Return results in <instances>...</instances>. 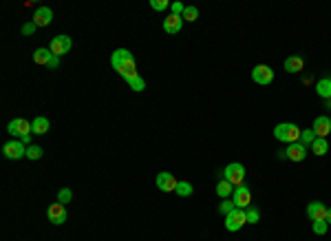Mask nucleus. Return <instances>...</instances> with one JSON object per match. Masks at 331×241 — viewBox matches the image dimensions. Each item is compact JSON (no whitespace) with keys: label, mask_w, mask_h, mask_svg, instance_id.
I'll use <instances>...</instances> for the list:
<instances>
[{"label":"nucleus","mask_w":331,"mask_h":241,"mask_svg":"<svg viewBox=\"0 0 331 241\" xmlns=\"http://www.w3.org/2000/svg\"><path fill=\"white\" fill-rule=\"evenodd\" d=\"M33 31H35V23H26V25H22V33H25V36H31Z\"/></svg>","instance_id":"33"},{"label":"nucleus","mask_w":331,"mask_h":241,"mask_svg":"<svg viewBox=\"0 0 331 241\" xmlns=\"http://www.w3.org/2000/svg\"><path fill=\"white\" fill-rule=\"evenodd\" d=\"M7 131L9 135H18L20 137V142H31V135H33V131H31V122H26L25 117H18V120H11L7 124Z\"/></svg>","instance_id":"3"},{"label":"nucleus","mask_w":331,"mask_h":241,"mask_svg":"<svg viewBox=\"0 0 331 241\" xmlns=\"http://www.w3.org/2000/svg\"><path fill=\"white\" fill-rule=\"evenodd\" d=\"M327 206L322 204V201H311V204L307 206V214L311 221H327Z\"/></svg>","instance_id":"10"},{"label":"nucleus","mask_w":331,"mask_h":241,"mask_svg":"<svg viewBox=\"0 0 331 241\" xmlns=\"http://www.w3.org/2000/svg\"><path fill=\"white\" fill-rule=\"evenodd\" d=\"M247 223V217H245V210L241 208H234L229 214H225V228H228L229 232H236L241 230L243 226Z\"/></svg>","instance_id":"6"},{"label":"nucleus","mask_w":331,"mask_h":241,"mask_svg":"<svg viewBox=\"0 0 331 241\" xmlns=\"http://www.w3.org/2000/svg\"><path fill=\"white\" fill-rule=\"evenodd\" d=\"M53 20V11L49 9V7H38V9L33 11V23L35 27H49Z\"/></svg>","instance_id":"13"},{"label":"nucleus","mask_w":331,"mask_h":241,"mask_svg":"<svg viewBox=\"0 0 331 241\" xmlns=\"http://www.w3.org/2000/svg\"><path fill=\"white\" fill-rule=\"evenodd\" d=\"M307 157V146L300 142H294L289 144V148L285 151V160H291V161H303Z\"/></svg>","instance_id":"12"},{"label":"nucleus","mask_w":331,"mask_h":241,"mask_svg":"<svg viewBox=\"0 0 331 241\" xmlns=\"http://www.w3.org/2000/svg\"><path fill=\"white\" fill-rule=\"evenodd\" d=\"M311 151H313V155H318V157L327 155V151H329V142L322 139V137H316L313 139V144H311Z\"/></svg>","instance_id":"19"},{"label":"nucleus","mask_w":331,"mask_h":241,"mask_svg":"<svg viewBox=\"0 0 331 241\" xmlns=\"http://www.w3.org/2000/svg\"><path fill=\"white\" fill-rule=\"evenodd\" d=\"M150 7H153L154 11H163L170 7V2H168V0H150Z\"/></svg>","instance_id":"31"},{"label":"nucleus","mask_w":331,"mask_h":241,"mask_svg":"<svg viewBox=\"0 0 331 241\" xmlns=\"http://www.w3.org/2000/svg\"><path fill=\"white\" fill-rule=\"evenodd\" d=\"M232 192H234V186H232V184L225 182V179H223V182H219V186H216V195L223 197V199H228Z\"/></svg>","instance_id":"21"},{"label":"nucleus","mask_w":331,"mask_h":241,"mask_svg":"<svg viewBox=\"0 0 331 241\" xmlns=\"http://www.w3.org/2000/svg\"><path fill=\"white\" fill-rule=\"evenodd\" d=\"M327 223H329V226H331V208L327 210Z\"/></svg>","instance_id":"36"},{"label":"nucleus","mask_w":331,"mask_h":241,"mask_svg":"<svg viewBox=\"0 0 331 241\" xmlns=\"http://www.w3.org/2000/svg\"><path fill=\"white\" fill-rule=\"evenodd\" d=\"M49 129H51L49 117H35V120L31 122V131H33V135H47Z\"/></svg>","instance_id":"18"},{"label":"nucleus","mask_w":331,"mask_h":241,"mask_svg":"<svg viewBox=\"0 0 331 241\" xmlns=\"http://www.w3.org/2000/svg\"><path fill=\"white\" fill-rule=\"evenodd\" d=\"M2 153H4L7 160H22V157H26L25 142H20V139H11V142H7L2 146Z\"/></svg>","instance_id":"7"},{"label":"nucleus","mask_w":331,"mask_h":241,"mask_svg":"<svg viewBox=\"0 0 331 241\" xmlns=\"http://www.w3.org/2000/svg\"><path fill=\"white\" fill-rule=\"evenodd\" d=\"M282 67H285L287 73H300L305 69V60L300 58V55H289V58L285 60V64H282Z\"/></svg>","instance_id":"17"},{"label":"nucleus","mask_w":331,"mask_h":241,"mask_svg":"<svg viewBox=\"0 0 331 241\" xmlns=\"http://www.w3.org/2000/svg\"><path fill=\"white\" fill-rule=\"evenodd\" d=\"M181 18H183L185 23H194V20L199 18V9L197 7H185L183 14H181Z\"/></svg>","instance_id":"26"},{"label":"nucleus","mask_w":331,"mask_h":241,"mask_svg":"<svg viewBox=\"0 0 331 241\" xmlns=\"http://www.w3.org/2000/svg\"><path fill=\"white\" fill-rule=\"evenodd\" d=\"M223 175H225V182H229L232 186H243V179H245V168H243V164L234 161V164L225 166Z\"/></svg>","instance_id":"4"},{"label":"nucleus","mask_w":331,"mask_h":241,"mask_svg":"<svg viewBox=\"0 0 331 241\" xmlns=\"http://www.w3.org/2000/svg\"><path fill=\"white\" fill-rule=\"evenodd\" d=\"M71 199H73V192H71L69 188H62V190L57 192V204H64L66 206Z\"/></svg>","instance_id":"27"},{"label":"nucleus","mask_w":331,"mask_h":241,"mask_svg":"<svg viewBox=\"0 0 331 241\" xmlns=\"http://www.w3.org/2000/svg\"><path fill=\"white\" fill-rule=\"evenodd\" d=\"M49 58H51V49H38V51H35V54H33V60H35V64H44V67H47Z\"/></svg>","instance_id":"23"},{"label":"nucleus","mask_w":331,"mask_h":241,"mask_svg":"<svg viewBox=\"0 0 331 241\" xmlns=\"http://www.w3.org/2000/svg\"><path fill=\"white\" fill-rule=\"evenodd\" d=\"M252 80H254L256 84H260V86L272 84V82H274L272 67H267V64H256V67L252 69Z\"/></svg>","instance_id":"5"},{"label":"nucleus","mask_w":331,"mask_h":241,"mask_svg":"<svg viewBox=\"0 0 331 241\" xmlns=\"http://www.w3.org/2000/svg\"><path fill=\"white\" fill-rule=\"evenodd\" d=\"M300 135H303V131L296 124H289V122H282V124H278L276 129H274V137H276L278 142H287V144L300 142Z\"/></svg>","instance_id":"2"},{"label":"nucleus","mask_w":331,"mask_h":241,"mask_svg":"<svg viewBox=\"0 0 331 241\" xmlns=\"http://www.w3.org/2000/svg\"><path fill=\"white\" fill-rule=\"evenodd\" d=\"M57 64H60V58H57V55H53V54H51V58H49L47 67H49V69H57Z\"/></svg>","instance_id":"35"},{"label":"nucleus","mask_w":331,"mask_h":241,"mask_svg":"<svg viewBox=\"0 0 331 241\" xmlns=\"http://www.w3.org/2000/svg\"><path fill=\"white\" fill-rule=\"evenodd\" d=\"M327 107H329V108H331V98H329V100H327Z\"/></svg>","instance_id":"37"},{"label":"nucleus","mask_w":331,"mask_h":241,"mask_svg":"<svg viewBox=\"0 0 331 241\" xmlns=\"http://www.w3.org/2000/svg\"><path fill=\"white\" fill-rule=\"evenodd\" d=\"M183 9L185 7L181 5V2H172V16H181L183 14Z\"/></svg>","instance_id":"34"},{"label":"nucleus","mask_w":331,"mask_h":241,"mask_svg":"<svg viewBox=\"0 0 331 241\" xmlns=\"http://www.w3.org/2000/svg\"><path fill=\"white\" fill-rule=\"evenodd\" d=\"M181 27H183V18L181 16H168L166 20H163V31L166 33H179Z\"/></svg>","instance_id":"16"},{"label":"nucleus","mask_w":331,"mask_h":241,"mask_svg":"<svg viewBox=\"0 0 331 241\" xmlns=\"http://www.w3.org/2000/svg\"><path fill=\"white\" fill-rule=\"evenodd\" d=\"M316 93L320 95V98H325V100L331 98V80H329V78H325V80L318 82V84H316Z\"/></svg>","instance_id":"20"},{"label":"nucleus","mask_w":331,"mask_h":241,"mask_svg":"<svg viewBox=\"0 0 331 241\" xmlns=\"http://www.w3.org/2000/svg\"><path fill=\"white\" fill-rule=\"evenodd\" d=\"M313 133L318 135V137L327 139V135H331V117H316V122H313Z\"/></svg>","instance_id":"14"},{"label":"nucleus","mask_w":331,"mask_h":241,"mask_svg":"<svg viewBox=\"0 0 331 241\" xmlns=\"http://www.w3.org/2000/svg\"><path fill=\"white\" fill-rule=\"evenodd\" d=\"M42 155H44L42 146H38V144L26 146V157H29V160H42Z\"/></svg>","instance_id":"25"},{"label":"nucleus","mask_w":331,"mask_h":241,"mask_svg":"<svg viewBox=\"0 0 331 241\" xmlns=\"http://www.w3.org/2000/svg\"><path fill=\"white\" fill-rule=\"evenodd\" d=\"M128 84H130V89L132 91H137V93H141V91L146 89V82H144V78L139 76V73H137V76H132V78H128Z\"/></svg>","instance_id":"22"},{"label":"nucleus","mask_w":331,"mask_h":241,"mask_svg":"<svg viewBox=\"0 0 331 241\" xmlns=\"http://www.w3.org/2000/svg\"><path fill=\"white\" fill-rule=\"evenodd\" d=\"M71 47H73V42H71L69 36H55V38L51 40V45H49V49H51L53 55H57V58H60V55L69 54Z\"/></svg>","instance_id":"8"},{"label":"nucleus","mask_w":331,"mask_h":241,"mask_svg":"<svg viewBox=\"0 0 331 241\" xmlns=\"http://www.w3.org/2000/svg\"><path fill=\"white\" fill-rule=\"evenodd\" d=\"M192 190H194V188H192V184H190V182H179V184H177V188H175V192L179 197H190V195H192Z\"/></svg>","instance_id":"24"},{"label":"nucleus","mask_w":331,"mask_h":241,"mask_svg":"<svg viewBox=\"0 0 331 241\" xmlns=\"http://www.w3.org/2000/svg\"><path fill=\"white\" fill-rule=\"evenodd\" d=\"M110 64H113V69L124 78V80L137 76L135 58H132V54L128 49H117V51H115V54L110 55Z\"/></svg>","instance_id":"1"},{"label":"nucleus","mask_w":331,"mask_h":241,"mask_svg":"<svg viewBox=\"0 0 331 241\" xmlns=\"http://www.w3.org/2000/svg\"><path fill=\"white\" fill-rule=\"evenodd\" d=\"M177 179L172 177L170 173H159L157 175V188L159 190H163V192H175V188H177Z\"/></svg>","instance_id":"15"},{"label":"nucleus","mask_w":331,"mask_h":241,"mask_svg":"<svg viewBox=\"0 0 331 241\" xmlns=\"http://www.w3.org/2000/svg\"><path fill=\"white\" fill-rule=\"evenodd\" d=\"M245 217H247V223H258L260 213L256 208H245Z\"/></svg>","instance_id":"28"},{"label":"nucleus","mask_w":331,"mask_h":241,"mask_svg":"<svg viewBox=\"0 0 331 241\" xmlns=\"http://www.w3.org/2000/svg\"><path fill=\"white\" fill-rule=\"evenodd\" d=\"M234 206L236 208H241V210H245V208H250V204H252V192H250V188H245V184L243 186H236L234 188Z\"/></svg>","instance_id":"9"},{"label":"nucleus","mask_w":331,"mask_h":241,"mask_svg":"<svg viewBox=\"0 0 331 241\" xmlns=\"http://www.w3.org/2000/svg\"><path fill=\"white\" fill-rule=\"evenodd\" d=\"M234 208H236V206H234V201L223 199V201H221V206H219V213H221V214H229Z\"/></svg>","instance_id":"29"},{"label":"nucleus","mask_w":331,"mask_h":241,"mask_svg":"<svg viewBox=\"0 0 331 241\" xmlns=\"http://www.w3.org/2000/svg\"><path fill=\"white\" fill-rule=\"evenodd\" d=\"M313 135H316V133H313V129L303 131V135H300V144H313V139H316Z\"/></svg>","instance_id":"32"},{"label":"nucleus","mask_w":331,"mask_h":241,"mask_svg":"<svg viewBox=\"0 0 331 241\" xmlns=\"http://www.w3.org/2000/svg\"><path fill=\"white\" fill-rule=\"evenodd\" d=\"M311 228H313V235H325L327 228H329V223L327 221H313Z\"/></svg>","instance_id":"30"},{"label":"nucleus","mask_w":331,"mask_h":241,"mask_svg":"<svg viewBox=\"0 0 331 241\" xmlns=\"http://www.w3.org/2000/svg\"><path fill=\"white\" fill-rule=\"evenodd\" d=\"M47 217H49V221L55 223V226L64 223V221H66V206H64V204H53V206H49Z\"/></svg>","instance_id":"11"}]
</instances>
